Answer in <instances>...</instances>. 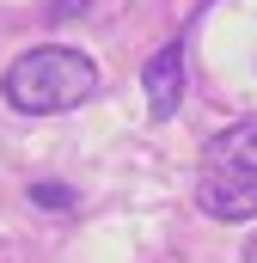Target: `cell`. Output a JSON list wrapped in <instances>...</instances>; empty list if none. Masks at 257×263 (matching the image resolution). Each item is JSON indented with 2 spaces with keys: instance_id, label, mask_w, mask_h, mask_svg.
Wrapping results in <instances>:
<instances>
[{
  "instance_id": "4",
  "label": "cell",
  "mask_w": 257,
  "mask_h": 263,
  "mask_svg": "<svg viewBox=\"0 0 257 263\" xmlns=\"http://www.w3.org/2000/svg\"><path fill=\"white\" fill-rule=\"evenodd\" d=\"M31 202H37V208L67 214V208H74V190H67V184H56V178H37V184H31Z\"/></svg>"
},
{
  "instance_id": "1",
  "label": "cell",
  "mask_w": 257,
  "mask_h": 263,
  "mask_svg": "<svg viewBox=\"0 0 257 263\" xmlns=\"http://www.w3.org/2000/svg\"><path fill=\"white\" fill-rule=\"evenodd\" d=\"M92 92H98V62L67 43H37L12 55L0 73V98L19 117H62V110H80Z\"/></svg>"
},
{
  "instance_id": "6",
  "label": "cell",
  "mask_w": 257,
  "mask_h": 263,
  "mask_svg": "<svg viewBox=\"0 0 257 263\" xmlns=\"http://www.w3.org/2000/svg\"><path fill=\"white\" fill-rule=\"evenodd\" d=\"M245 263H257V233H251V245H245Z\"/></svg>"
},
{
  "instance_id": "3",
  "label": "cell",
  "mask_w": 257,
  "mask_h": 263,
  "mask_svg": "<svg viewBox=\"0 0 257 263\" xmlns=\"http://www.w3.org/2000/svg\"><path fill=\"white\" fill-rule=\"evenodd\" d=\"M141 86H147V110H153V123H172L178 104H184V37H172L153 62L141 67Z\"/></svg>"
},
{
  "instance_id": "2",
  "label": "cell",
  "mask_w": 257,
  "mask_h": 263,
  "mask_svg": "<svg viewBox=\"0 0 257 263\" xmlns=\"http://www.w3.org/2000/svg\"><path fill=\"white\" fill-rule=\"evenodd\" d=\"M196 202H202V214L233 220V227L257 214V117L208 135V147L196 159Z\"/></svg>"
},
{
  "instance_id": "5",
  "label": "cell",
  "mask_w": 257,
  "mask_h": 263,
  "mask_svg": "<svg viewBox=\"0 0 257 263\" xmlns=\"http://www.w3.org/2000/svg\"><path fill=\"white\" fill-rule=\"evenodd\" d=\"M80 6H86V0H56V6H49V18H74Z\"/></svg>"
}]
</instances>
